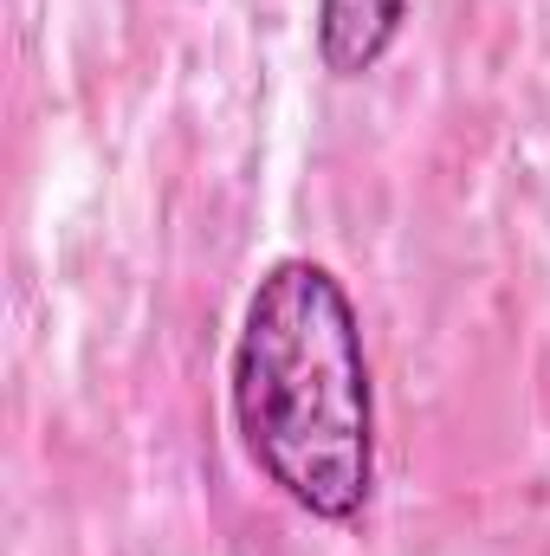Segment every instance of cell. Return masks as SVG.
Listing matches in <instances>:
<instances>
[{
  "label": "cell",
  "instance_id": "6da1fadb",
  "mask_svg": "<svg viewBox=\"0 0 550 556\" xmlns=\"http://www.w3.org/2000/svg\"><path fill=\"white\" fill-rule=\"evenodd\" d=\"M227 402L240 446L298 511L363 518L376 492V382L357 298L324 260L285 253L247 291Z\"/></svg>",
  "mask_w": 550,
  "mask_h": 556
},
{
  "label": "cell",
  "instance_id": "7a4b0ae2",
  "mask_svg": "<svg viewBox=\"0 0 550 556\" xmlns=\"http://www.w3.org/2000/svg\"><path fill=\"white\" fill-rule=\"evenodd\" d=\"M409 0H317V59L337 78H363L402 39Z\"/></svg>",
  "mask_w": 550,
  "mask_h": 556
}]
</instances>
